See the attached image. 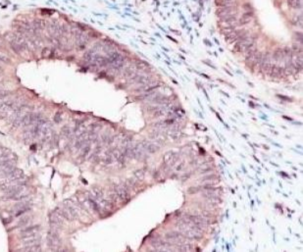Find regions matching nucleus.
<instances>
[{
	"mask_svg": "<svg viewBox=\"0 0 303 252\" xmlns=\"http://www.w3.org/2000/svg\"><path fill=\"white\" fill-rule=\"evenodd\" d=\"M215 15L226 42L258 74L264 29L286 27L302 32V0H215Z\"/></svg>",
	"mask_w": 303,
	"mask_h": 252,
	"instance_id": "nucleus-1",
	"label": "nucleus"
},
{
	"mask_svg": "<svg viewBox=\"0 0 303 252\" xmlns=\"http://www.w3.org/2000/svg\"><path fill=\"white\" fill-rule=\"evenodd\" d=\"M115 192H116L117 195L119 196V198L121 199V200H123V201H126V203L130 201L131 196H130V194H129L128 190L126 187H121V185H119V187H116Z\"/></svg>",
	"mask_w": 303,
	"mask_h": 252,
	"instance_id": "nucleus-2",
	"label": "nucleus"
},
{
	"mask_svg": "<svg viewBox=\"0 0 303 252\" xmlns=\"http://www.w3.org/2000/svg\"><path fill=\"white\" fill-rule=\"evenodd\" d=\"M21 236L23 238H26V236H31L34 235H37L39 233V227L38 226H34V227H29V228H26V229L21 230Z\"/></svg>",
	"mask_w": 303,
	"mask_h": 252,
	"instance_id": "nucleus-3",
	"label": "nucleus"
},
{
	"mask_svg": "<svg viewBox=\"0 0 303 252\" xmlns=\"http://www.w3.org/2000/svg\"><path fill=\"white\" fill-rule=\"evenodd\" d=\"M31 221V216L29 215H24L23 217H21L19 220L17 221V224L15 225L14 228H24Z\"/></svg>",
	"mask_w": 303,
	"mask_h": 252,
	"instance_id": "nucleus-4",
	"label": "nucleus"
},
{
	"mask_svg": "<svg viewBox=\"0 0 303 252\" xmlns=\"http://www.w3.org/2000/svg\"><path fill=\"white\" fill-rule=\"evenodd\" d=\"M40 246L39 244H32V245H26L24 246L21 250L24 251H40Z\"/></svg>",
	"mask_w": 303,
	"mask_h": 252,
	"instance_id": "nucleus-5",
	"label": "nucleus"
},
{
	"mask_svg": "<svg viewBox=\"0 0 303 252\" xmlns=\"http://www.w3.org/2000/svg\"><path fill=\"white\" fill-rule=\"evenodd\" d=\"M177 249L182 250V251H188V250H191L192 248H191L190 245H188L187 243H182L181 245H179V246H177Z\"/></svg>",
	"mask_w": 303,
	"mask_h": 252,
	"instance_id": "nucleus-6",
	"label": "nucleus"
},
{
	"mask_svg": "<svg viewBox=\"0 0 303 252\" xmlns=\"http://www.w3.org/2000/svg\"><path fill=\"white\" fill-rule=\"evenodd\" d=\"M146 149H147V150L149 151V152H151V153H153V152H156V151H157L158 150V146H156V145H154V144H152V143H149V144H148V143H146Z\"/></svg>",
	"mask_w": 303,
	"mask_h": 252,
	"instance_id": "nucleus-7",
	"label": "nucleus"
},
{
	"mask_svg": "<svg viewBox=\"0 0 303 252\" xmlns=\"http://www.w3.org/2000/svg\"><path fill=\"white\" fill-rule=\"evenodd\" d=\"M61 133L63 134V136H68L69 134H71V129L69 128V127H65V128L62 129Z\"/></svg>",
	"mask_w": 303,
	"mask_h": 252,
	"instance_id": "nucleus-8",
	"label": "nucleus"
}]
</instances>
